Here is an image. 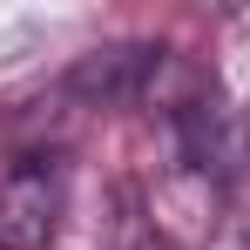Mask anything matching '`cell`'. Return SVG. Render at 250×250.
I'll return each mask as SVG.
<instances>
[{"mask_svg":"<svg viewBox=\"0 0 250 250\" xmlns=\"http://www.w3.org/2000/svg\"><path fill=\"white\" fill-rule=\"evenodd\" d=\"M135 250H163V244H135Z\"/></svg>","mask_w":250,"mask_h":250,"instance_id":"6da1fadb","label":"cell"},{"mask_svg":"<svg viewBox=\"0 0 250 250\" xmlns=\"http://www.w3.org/2000/svg\"><path fill=\"white\" fill-rule=\"evenodd\" d=\"M237 250H250V244H237Z\"/></svg>","mask_w":250,"mask_h":250,"instance_id":"7a4b0ae2","label":"cell"}]
</instances>
